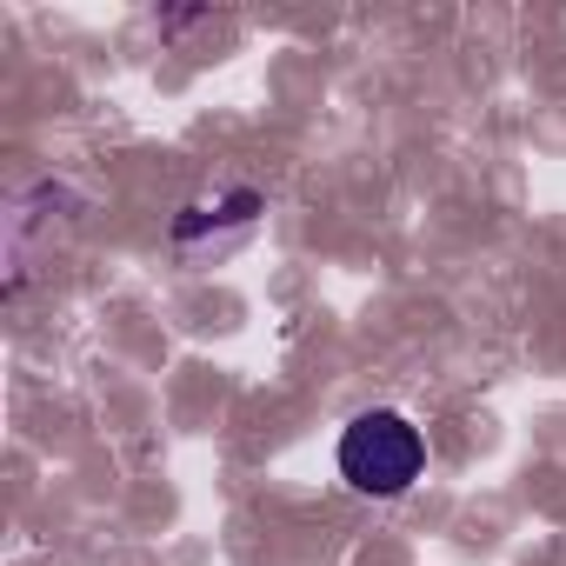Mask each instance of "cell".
<instances>
[{"label": "cell", "instance_id": "obj_1", "mask_svg": "<svg viewBox=\"0 0 566 566\" xmlns=\"http://www.w3.org/2000/svg\"><path fill=\"white\" fill-rule=\"evenodd\" d=\"M334 467L354 493L367 500H400L420 473H427V433L394 413V407H367L340 427V447H334Z\"/></svg>", "mask_w": 566, "mask_h": 566}, {"label": "cell", "instance_id": "obj_2", "mask_svg": "<svg viewBox=\"0 0 566 566\" xmlns=\"http://www.w3.org/2000/svg\"><path fill=\"white\" fill-rule=\"evenodd\" d=\"M253 213H266V193L260 187H233L220 200H193L174 213V247H193L200 233H220V227H247Z\"/></svg>", "mask_w": 566, "mask_h": 566}]
</instances>
